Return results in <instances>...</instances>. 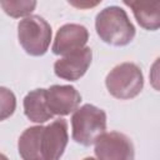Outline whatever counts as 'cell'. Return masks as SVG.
Listing matches in <instances>:
<instances>
[{"label": "cell", "mask_w": 160, "mask_h": 160, "mask_svg": "<svg viewBox=\"0 0 160 160\" xmlns=\"http://www.w3.org/2000/svg\"><path fill=\"white\" fill-rule=\"evenodd\" d=\"M68 140V122L60 118L46 126L25 129L19 138L18 150L22 160H60Z\"/></svg>", "instance_id": "6da1fadb"}, {"label": "cell", "mask_w": 160, "mask_h": 160, "mask_svg": "<svg viewBox=\"0 0 160 160\" xmlns=\"http://www.w3.org/2000/svg\"><path fill=\"white\" fill-rule=\"evenodd\" d=\"M95 30L100 40L111 46H125L136 34L126 11L116 5L108 6L96 15Z\"/></svg>", "instance_id": "7a4b0ae2"}, {"label": "cell", "mask_w": 160, "mask_h": 160, "mask_svg": "<svg viewBox=\"0 0 160 160\" xmlns=\"http://www.w3.org/2000/svg\"><path fill=\"white\" fill-rule=\"evenodd\" d=\"M72 140L82 146L92 145L106 130V114L91 104L78 108L71 116Z\"/></svg>", "instance_id": "3957f363"}, {"label": "cell", "mask_w": 160, "mask_h": 160, "mask_svg": "<svg viewBox=\"0 0 160 160\" xmlns=\"http://www.w3.org/2000/svg\"><path fill=\"white\" fill-rule=\"evenodd\" d=\"M51 26L39 15H30L18 24V39L21 48L30 56L46 54L51 41Z\"/></svg>", "instance_id": "277c9868"}, {"label": "cell", "mask_w": 160, "mask_h": 160, "mask_svg": "<svg viewBox=\"0 0 160 160\" xmlns=\"http://www.w3.org/2000/svg\"><path fill=\"white\" fill-rule=\"evenodd\" d=\"M105 85L114 98L129 100L141 92L144 88V75L136 64L122 62L110 70L106 75Z\"/></svg>", "instance_id": "5b68a950"}, {"label": "cell", "mask_w": 160, "mask_h": 160, "mask_svg": "<svg viewBox=\"0 0 160 160\" xmlns=\"http://www.w3.org/2000/svg\"><path fill=\"white\" fill-rule=\"evenodd\" d=\"M98 160H134L135 149L129 136L122 132H104L94 142Z\"/></svg>", "instance_id": "8992f818"}, {"label": "cell", "mask_w": 160, "mask_h": 160, "mask_svg": "<svg viewBox=\"0 0 160 160\" xmlns=\"http://www.w3.org/2000/svg\"><path fill=\"white\" fill-rule=\"evenodd\" d=\"M91 60L92 50L89 46H85L56 60L54 64V72L62 80L76 81L85 75Z\"/></svg>", "instance_id": "52a82bcc"}, {"label": "cell", "mask_w": 160, "mask_h": 160, "mask_svg": "<svg viewBox=\"0 0 160 160\" xmlns=\"http://www.w3.org/2000/svg\"><path fill=\"white\" fill-rule=\"evenodd\" d=\"M89 40V31L80 24H65L59 28L54 42L52 52L55 55H69L76 50L85 48Z\"/></svg>", "instance_id": "ba28073f"}, {"label": "cell", "mask_w": 160, "mask_h": 160, "mask_svg": "<svg viewBox=\"0 0 160 160\" xmlns=\"http://www.w3.org/2000/svg\"><path fill=\"white\" fill-rule=\"evenodd\" d=\"M80 102L81 95L72 85H51L46 89V104L52 115H69Z\"/></svg>", "instance_id": "9c48e42d"}, {"label": "cell", "mask_w": 160, "mask_h": 160, "mask_svg": "<svg viewBox=\"0 0 160 160\" xmlns=\"http://www.w3.org/2000/svg\"><path fill=\"white\" fill-rule=\"evenodd\" d=\"M22 105L25 116L32 122L42 124L54 116L46 104V89H35L28 92Z\"/></svg>", "instance_id": "30bf717a"}, {"label": "cell", "mask_w": 160, "mask_h": 160, "mask_svg": "<svg viewBox=\"0 0 160 160\" xmlns=\"http://www.w3.org/2000/svg\"><path fill=\"white\" fill-rule=\"evenodd\" d=\"M124 4L132 10L138 24L145 30L155 31L160 28V1L142 2L124 0Z\"/></svg>", "instance_id": "8fae6325"}, {"label": "cell", "mask_w": 160, "mask_h": 160, "mask_svg": "<svg viewBox=\"0 0 160 160\" xmlns=\"http://www.w3.org/2000/svg\"><path fill=\"white\" fill-rule=\"evenodd\" d=\"M0 6L11 18L30 16V14L36 8V1L34 0H0Z\"/></svg>", "instance_id": "7c38bea8"}, {"label": "cell", "mask_w": 160, "mask_h": 160, "mask_svg": "<svg viewBox=\"0 0 160 160\" xmlns=\"http://www.w3.org/2000/svg\"><path fill=\"white\" fill-rule=\"evenodd\" d=\"M16 109V98L15 94L5 88L0 86V121L10 118Z\"/></svg>", "instance_id": "4fadbf2b"}, {"label": "cell", "mask_w": 160, "mask_h": 160, "mask_svg": "<svg viewBox=\"0 0 160 160\" xmlns=\"http://www.w3.org/2000/svg\"><path fill=\"white\" fill-rule=\"evenodd\" d=\"M0 160H9V159H8L4 154H1V152H0Z\"/></svg>", "instance_id": "5bb4252c"}, {"label": "cell", "mask_w": 160, "mask_h": 160, "mask_svg": "<svg viewBox=\"0 0 160 160\" xmlns=\"http://www.w3.org/2000/svg\"><path fill=\"white\" fill-rule=\"evenodd\" d=\"M84 160H96V159H94V158H91V156H89V158H85Z\"/></svg>", "instance_id": "9a60e30c"}]
</instances>
